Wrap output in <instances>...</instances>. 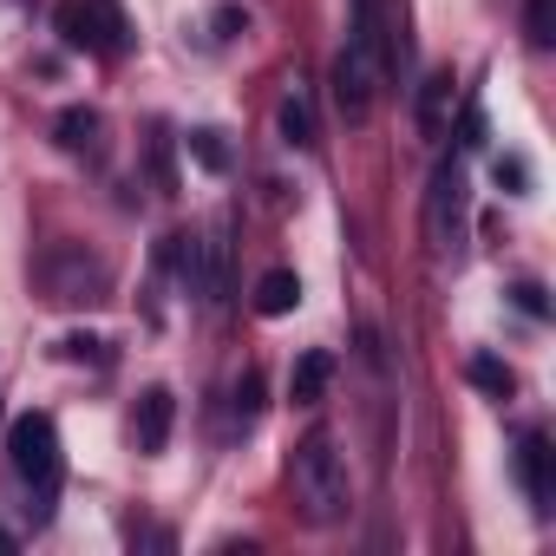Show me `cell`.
I'll list each match as a JSON object with an SVG mask.
<instances>
[{
    "mask_svg": "<svg viewBox=\"0 0 556 556\" xmlns=\"http://www.w3.org/2000/svg\"><path fill=\"white\" fill-rule=\"evenodd\" d=\"M523 40L536 53H549V40H556V0H523Z\"/></svg>",
    "mask_w": 556,
    "mask_h": 556,
    "instance_id": "obj_14",
    "label": "cell"
},
{
    "mask_svg": "<svg viewBox=\"0 0 556 556\" xmlns=\"http://www.w3.org/2000/svg\"><path fill=\"white\" fill-rule=\"evenodd\" d=\"M8 452H14V471H21V484L34 491L40 517H47L53 497H60V432H53V419H47V413H21L14 432H8Z\"/></svg>",
    "mask_w": 556,
    "mask_h": 556,
    "instance_id": "obj_3",
    "label": "cell"
},
{
    "mask_svg": "<svg viewBox=\"0 0 556 556\" xmlns=\"http://www.w3.org/2000/svg\"><path fill=\"white\" fill-rule=\"evenodd\" d=\"M517 478H523V497L549 517V504H556V452H549L543 432H523L517 439Z\"/></svg>",
    "mask_w": 556,
    "mask_h": 556,
    "instance_id": "obj_7",
    "label": "cell"
},
{
    "mask_svg": "<svg viewBox=\"0 0 556 556\" xmlns=\"http://www.w3.org/2000/svg\"><path fill=\"white\" fill-rule=\"evenodd\" d=\"M282 138H289L295 151H308V144H315V105H308V92H302V86L282 99Z\"/></svg>",
    "mask_w": 556,
    "mask_h": 556,
    "instance_id": "obj_13",
    "label": "cell"
},
{
    "mask_svg": "<svg viewBox=\"0 0 556 556\" xmlns=\"http://www.w3.org/2000/svg\"><path fill=\"white\" fill-rule=\"evenodd\" d=\"M34 282H40V295L53 308H99L112 295V268L86 242H53L40 255V268H34Z\"/></svg>",
    "mask_w": 556,
    "mask_h": 556,
    "instance_id": "obj_2",
    "label": "cell"
},
{
    "mask_svg": "<svg viewBox=\"0 0 556 556\" xmlns=\"http://www.w3.org/2000/svg\"><path fill=\"white\" fill-rule=\"evenodd\" d=\"M295 497H302V517L308 523H341L348 517L354 484H348V458L334 452L328 432H308L295 445Z\"/></svg>",
    "mask_w": 556,
    "mask_h": 556,
    "instance_id": "obj_1",
    "label": "cell"
},
{
    "mask_svg": "<svg viewBox=\"0 0 556 556\" xmlns=\"http://www.w3.org/2000/svg\"><path fill=\"white\" fill-rule=\"evenodd\" d=\"M426 236H432V249H439V255H458V242H465V164H458V157H445V164L432 170Z\"/></svg>",
    "mask_w": 556,
    "mask_h": 556,
    "instance_id": "obj_5",
    "label": "cell"
},
{
    "mask_svg": "<svg viewBox=\"0 0 556 556\" xmlns=\"http://www.w3.org/2000/svg\"><path fill=\"white\" fill-rule=\"evenodd\" d=\"M465 374H471V387H484V393H497V400H510V393H517V374H510L504 361H491V354H478Z\"/></svg>",
    "mask_w": 556,
    "mask_h": 556,
    "instance_id": "obj_15",
    "label": "cell"
},
{
    "mask_svg": "<svg viewBox=\"0 0 556 556\" xmlns=\"http://www.w3.org/2000/svg\"><path fill=\"white\" fill-rule=\"evenodd\" d=\"M53 131H60V151H73V157H99V138H105V118H99L92 105H66Z\"/></svg>",
    "mask_w": 556,
    "mask_h": 556,
    "instance_id": "obj_10",
    "label": "cell"
},
{
    "mask_svg": "<svg viewBox=\"0 0 556 556\" xmlns=\"http://www.w3.org/2000/svg\"><path fill=\"white\" fill-rule=\"evenodd\" d=\"M295 308H302V275H295V268H268L262 282H255V315L282 321V315H295Z\"/></svg>",
    "mask_w": 556,
    "mask_h": 556,
    "instance_id": "obj_9",
    "label": "cell"
},
{
    "mask_svg": "<svg viewBox=\"0 0 556 556\" xmlns=\"http://www.w3.org/2000/svg\"><path fill=\"white\" fill-rule=\"evenodd\" d=\"M328 380H334V354H328V348H308V354L295 361V374H289V400H295V406H315V400L328 393Z\"/></svg>",
    "mask_w": 556,
    "mask_h": 556,
    "instance_id": "obj_11",
    "label": "cell"
},
{
    "mask_svg": "<svg viewBox=\"0 0 556 556\" xmlns=\"http://www.w3.org/2000/svg\"><path fill=\"white\" fill-rule=\"evenodd\" d=\"M53 27H60V40L73 47V53H105V60H118L125 47H131V34H125V21H118V8L112 0H66V8L53 14Z\"/></svg>",
    "mask_w": 556,
    "mask_h": 556,
    "instance_id": "obj_4",
    "label": "cell"
},
{
    "mask_svg": "<svg viewBox=\"0 0 556 556\" xmlns=\"http://www.w3.org/2000/svg\"><path fill=\"white\" fill-rule=\"evenodd\" d=\"M510 302H517L523 315H536V321L549 315V302H543V289H536V282H517V289H510Z\"/></svg>",
    "mask_w": 556,
    "mask_h": 556,
    "instance_id": "obj_17",
    "label": "cell"
},
{
    "mask_svg": "<svg viewBox=\"0 0 556 556\" xmlns=\"http://www.w3.org/2000/svg\"><path fill=\"white\" fill-rule=\"evenodd\" d=\"M190 157L203 170H229V151H223V131H190Z\"/></svg>",
    "mask_w": 556,
    "mask_h": 556,
    "instance_id": "obj_16",
    "label": "cell"
},
{
    "mask_svg": "<svg viewBox=\"0 0 556 556\" xmlns=\"http://www.w3.org/2000/svg\"><path fill=\"white\" fill-rule=\"evenodd\" d=\"M190 295H203L210 308L229 295V216H216L197 236V275H190Z\"/></svg>",
    "mask_w": 556,
    "mask_h": 556,
    "instance_id": "obj_6",
    "label": "cell"
},
{
    "mask_svg": "<svg viewBox=\"0 0 556 556\" xmlns=\"http://www.w3.org/2000/svg\"><path fill=\"white\" fill-rule=\"evenodd\" d=\"M236 406H242V419L262 406V374H242V380H236Z\"/></svg>",
    "mask_w": 556,
    "mask_h": 556,
    "instance_id": "obj_18",
    "label": "cell"
},
{
    "mask_svg": "<svg viewBox=\"0 0 556 556\" xmlns=\"http://www.w3.org/2000/svg\"><path fill=\"white\" fill-rule=\"evenodd\" d=\"M170 419H177V400H170L164 387H144V393H138V413H131V439H138L144 458H157V452L170 445Z\"/></svg>",
    "mask_w": 556,
    "mask_h": 556,
    "instance_id": "obj_8",
    "label": "cell"
},
{
    "mask_svg": "<svg viewBox=\"0 0 556 556\" xmlns=\"http://www.w3.org/2000/svg\"><path fill=\"white\" fill-rule=\"evenodd\" d=\"M452 73H432L426 86H419V131L426 138H445V112H452Z\"/></svg>",
    "mask_w": 556,
    "mask_h": 556,
    "instance_id": "obj_12",
    "label": "cell"
},
{
    "mask_svg": "<svg viewBox=\"0 0 556 556\" xmlns=\"http://www.w3.org/2000/svg\"><path fill=\"white\" fill-rule=\"evenodd\" d=\"M99 348H105V341H92V334H73V341H66V361H105Z\"/></svg>",
    "mask_w": 556,
    "mask_h": 556,
    "instance_id": "obj_20",
    "label": "cell"
},
{
    "mask_svg": "<svg viewBox=\"0 0 556 556\" xmlns=\"http://www.w3.org/2000/svg\"><path fill=\"white\" fill-rule=\"evenodd\" d=\"M497 184H510V197H523V184H530V170H523L517 157H497Z\"/></svg>",
    "mask_w": 556,
    "mask_h": 556,
    "instance_id": "obj_19",
    "label": "cell"
}]
</instances>
